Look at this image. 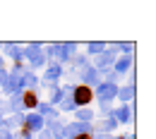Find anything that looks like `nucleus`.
Listing matches in <instances>:
<instances>
[{"label": "nucleus", "mask_w": 156, "mask_h": 139, "mask_svg": "<svg viewBox=\"0 0 156 139\" xmlns=\"http://www.w3.org/2000/svg\"><path fill=\"white\" fill-rule=\"evenodd\" d=\"M75 101H77L79 106L89 103V101H91V89H89V86H77V91H75Z\"/></svg>", "instance_id": "obj_1"}, {"label": "nucleus", "mask_w": 156, "mask_h": 139, "mask_svg": "<svg viewBox=\"0 0 156 139\" xmlns=\"http://www.w3.org/2000/svg\"><path fill=\"white\" fill-rule=\"evenodd\" d=\"M24 103H27L29 108H34V106H36V96H34V94H27V96H24Z\"/></svg>", "instance_id": "obj_2"}, {"label": "nucleus", "mask_w": 156, "mask_h": 139, "mask_svg": "<svg viewBox=\"0 0 156 139\" xmlns=\"http://www.w3.org/2000/svg\"><path fill=\"white\" fill-rule=\"evenodd\" d=\"M77 139H91V137H89V132H87V134H79Z\"/></svg>", "instance_id": "obj_3"}]
</instances>
